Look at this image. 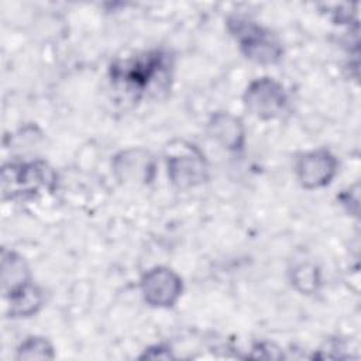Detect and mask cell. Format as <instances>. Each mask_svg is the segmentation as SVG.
Listing matches in <instances>:
<instances>
[{
  "instance_id": "6da1fadb",
  "label": "cell",
  "mask_w": 361,
  "mask_h": 361,
  "mask_svg": "<svg viewBox=\"0 0 361 361\" xmlns=\"http://www.w3.org/2000/svg\"><path fill=\"white\" fill-rule=\"evenodd\" d=\"M175 59L164 48L117 58L109 68L111 89L131 102L165 96L172 85Z\"/></svg>"
},
{
  "instance_id": "7c38bea8",
  "label": "cell",
  "mask_w": 361,
  "mask_h": 361,
  "mask_svg": "<svg viewBox=\"0 0 361 361\" xmlns=\"http://www.w3.org/2000/svg\"><path fill=\"white\" fill-rule=\"evenodd\" d=\"M289 282L302 295H314L322 286V274L313 262H299L289 269Z\"/></svg>"
},
{
  "instance_id": "9c48e42d",
  "label": "cell",
  "mask_w": 361,
  "mask_h": 361,
  "mask_svg": "<svg viewBox=\"0 0 361 361\" xmlns=\"http://www.w3.org/2000/svg\"><path fill=\"white\" fill-rule=\"evenodd\" d=\"M206 130L209 137L223 149L240 154L245 148V127L237 116L230 111H213L207 120Z\"/></svg>"
},
{
  "instance_id": "3957f363",
  "label": "cell",
  "mask_w": 361,
  "mask_h": 361,
  "mask_svg": "<svg viewBox=\"0 0 361 361\" xmlns=\"http://www.w3.org/2000/svg\"><path fill=\"white\" fill-rule=\"evenodd\" d=\"M56 186L54 168L41 159L28 162H8L1 168L3 199H28L44 192H52Z\"/></svg>"
},
{
  "instance_id": "ba28073f",
  "label": "cell",
  "mask_w": 361,
  "mask_h": 361,
  "mask_svg": "<svg viewBox=\"0 0 361 361\" xmlns=\"http://www.w3.org/2000/svg\"><path fill=\"white\" fill-rule=\"evenodd\" d=\"M111 165L114 175L124 183L147 185L155 175V161L152 155L141 148L118 152L113 158Z\"/></svg>"
},
{
  "instance_id": "4fadbf2b",
  "label": "cell",
  "mask_w": 361,
  "mask_h": 361,
  "mask_svg": "<svg viewBox=\"0 0 361 361\" xmlns=\"http://www.w3.org/2000/svg\"><path fill=\"white\" fill-rule=\"evenodd\" d=\"M54 344L44 336H28L16 348L17 360H54Z\"/></svg>"
},
{
  "instance_id": "277c9868",
  "label": "cell",
  "mask_w": 361,
  "mask_h": 361,
  "mask_svg": "<svg viewBox=\"0 0 361 361\" xmlns=\"http://www.w3.org/2000/svg\"><path fill=\"white\" fill-rule=\"evenodd\" d=\"M165 166L171 183L182 190L197 188L209 180V162L193 142L176 140L165 147Z\"/></svg>"
},
{
  "instance_id": "8992f818",
  "label": "cell",
  "mask_w": 361,
  "mask_h": 361,
  "mask_svg": "<svg viewBox=\"0 0 361 361\" xmlns=\"http://www.w3.org/2000/svg\"><path fill=\"white\" fill-rule=\"evenodd\" d=\"M140 292L148 306L154 309H171L179 302L183 293V281L172 268L157 265L141 275Z\"/></svg>"
},
{
  "instance_id": "5bb4252c",
  "label": "cell",
  "mask_w": 361,
  "mask_h": 361,
  "mask_svg": "<svg viewBox=\"0 0 361 361\" xmlns=\"http://www.w3.org/2000/svg\"><path fill=\"white\" fill-rule=\"evenodd\" d=\"M140 358H149V360H169L173 358L172 350L168 345L164 344H154L144 350V353L140 355Z\"/></svg>"
},
{
  "instance_id": "52a82bcc",
  "label": "cell",
  "mask_w": 361,
  "mask_h": 361,
  "mask_svg": "<svg viewBox=\"0 0 361 361\" xmlns=\"http://www.w3.org/2000/svg\"><path fill=\"white\" fill-rule=\"evenodd\" d=\"M338 159L327 148H314L302 152L293 165L298 183L306 190L329 186L338 173Z\"/></svg>"
},
{
  "instance_id": "8fae6325",
  "label": "cell",
  "mask_w": 361,
  "mask_h": 361,
  "mask_svg": "<svg viewBox=\"0 0 361 361\" xmlns=\"http://www.w3.org/2000/svg\"><path fill=\"white\" fill-rule=\"evenodd\" d=\"M6 300V314L11 319H27L37 314L44 303V295L34 282L24 289L8 296Z\"/></svg>"
},
{
  "instance_id": "7a4b0ae2",
  "label": "cell",
  "mask_w": 361,
  "mask_h": 361,
  "mask_svg": "<svg viewBox=\"0 0 361 361\" xmlns=\"http://www.w3.org/2000/svg\"><path fill=\"white\" fill-rule=\"evenodd\" d=\"M226 28L248 61L262 66L276 65L282 61L285 49L281 38L254 18L231 14L226 20Z\"/></svg>"
},
{
  "instance_id": "5b68a950",
  "label": "cell",
  "mask_w": 361,
  "mask_h": 361,
  "mask_svg": "<svg viewBox=\"0 0 361 361\" xmlns=\"http://www.w3.org/2000/svg\"><path fill=\"white\" fill-rule=\"evenodd\" d=\"M243 103L251 116L262 121L282 118L290 110L288 90L271 76H261L251 80L244 90Z\"/></svg>"
},
{
  "instance_id": "30bf717a",
  "label": "cell",
  "mask_w": 361,
  "mask_h": 361,
  "mask_svg": "<svg viewBox=\"0 0 361 361\" xmlns=\"http://www.w3.org/2000/svg\"><path fill=\"white\" fill-rule=\"evenodd\" d=\"M1 293L3 299L17 293L32 282L25 258L14 250H1Z\"/></svg>"
}]
</instances>
